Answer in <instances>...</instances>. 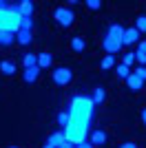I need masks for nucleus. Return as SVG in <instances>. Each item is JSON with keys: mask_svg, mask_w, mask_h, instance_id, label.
Segmentation results:
<instances>
[{"mask_svg": "<svg viewBox=\"0 0 146 148\" xmlns=\"http://www.w3.org/2000/svg\"><path fill=\"white\" fill-rule=\"evenodd\" d=\"M53 20L60 27H71L73 20H75V13H73L69 7H58V9L53 11Z\"/></svg>", "mask_w": 146, "mask_h": 148, "instance_id": "nucleus-1", "label": "nucleus"}, {"mask_svg": "<svg viewBox=\"0 0 146 148\" xmlns=\"http://www.w3.org/2000/svg\"><path fill=\"white\" fill-rule=\"evenodd\" d=\"M51 80H53L58 86H67L69 82L73 80V71L69 66H58L53 73H51Z\"/></svg>", "mask_w": 146, "mask_h": 148, "instance_id": "nucleus-2", "label": "nucleus"}, {"mask_svg": "<svg viewBox=\"0 0 146 148\" xmlns=\"http://www.w3.org/2000/svg\"><path fill=\"white\" fill-rule=\"evenodd\" d=\"M102 49L106 51V56H113V53H117V51L122 49V40H117V38H111V36H104V40H102Z\"/></svg>", "mask_w": 146, "mask_h": 148, "instance_id": "nucleus-3", "label": "nucleus"}, {"mask_svg": "<svg viewBox=\"0 0 146 148\" xmlns=\"http://www.w3.org/2000/svg\"><path fill=\"white\" fill-rule=\"evenodd\" d=\"M137 40H140V31L135 29V27H126V29H124V36H122V47H124V44H135L137 42Z\"/></svg>", "mask_w": 146, "mask_h": 148, "instance_id": "nucleus-4", "label": "nucleus"}, {"mask_svg": "<svg viewBox=\"0 0 146 148\" xmlns=\"http://www.w3.org/2000/svg\"><path fill=\"white\" fill-rule=\"evenodd\" d=\"M67 142V130H55L53 135H49V146H53V148H60L62 144Z\"/></svg>", "mask_w": 146, "mask_h": 148, "instance_id": "nucleus-5", "label": "nucleus"}, {"mask_svg": "<svg viewBox=\"0 0 146 148\" xmlns=\"http://www.w3.org/2000/svg\"><path fill=\"white\" fill-rule=\"evenodd\" d=\"M40 71H42L40 66H29V69H24V73H22L24 82H27V84H33V82H38V77H40Z\"/></svg>", "mask_w": 146, "mask_h": 148, "instance_id": "nucleus-6", "label": "nucleus"}, {"mask_svg": "<svg viewBox=\"0 0 146 148\" xmlns=\"http://www.w3.org/2000/svg\"><path fill=\"white\" fill-rule=\"evenodd\" d=\"M18 66H16V62L13 60H2L0 62V73L2 75H16Z\"/></svg>", "mask_w": 146, "mask_h": 148, "instance_id": "nucleus-7", "label": "nucleus"}, {"mask_svg": "<svg viewBox=\"0 0 146 148\" xmlns=\"http://www.w3.org/2000/svg\"><path fill=\"white\" fill-rule=\"evenodd\" d=\"M18 7H20V16H22V18H31V13L36 9V5H33L31 0H22V2H18Z\"/></svg>", "mask_w": 146, "mask_h": 148, "instance_id": "nucleus-8", "label": "nucleus"}, {"mask_svg": "<svg viewBox=\"0 0 146 148\" xmlns=\"http://www.w3.org/2000/svg\"><path fill=\"white\" fill-rule=\"evenodd\" d=\"M126 86L131 88V91H140V88L144 86V80H140L135 73H131V75L126 77Z\"/></svg>", "mask_w": 146, "mask_h": 148, "instance_id": "nucleus-9", "label": "nucleus"}, {"mask_svg": "<svg viewBox=\"0 0 146 148\" xmlns=\"http://www.w3.org/2000/svg\"><path fill=\"white\" fill-rule=\"evenodd\" d=\"M31 40H33L31 31H18V33H16V42H18L20 47H29Z\"/></svg>", "mask_w": 146, "mask_h": 148, "instance_id": "nucleus-10", "label": "nucleus"}, {"mask_svg": "<svg viewBox=\"0 0 146 148\" xmlns=\"http://www.w3.org/2000/svg\"><path fill=\"white\" fill-rule=\"evenodd\" d=\"M89 142H91L93 146H102V144H106V133H104V130H93Z\"/></svg>", "mask_w": 146, "mask_h": 148, "instance_id": "nucleus-11", "label": "nucleus"}, {"mask_svg": "<svg viewBox=\"0 0 146 148\" xmlns=\"http://www.w3.org/2000/svg\"><path fill=\"white\" fill-rule=\"evenodd\" d=\"M84 47H86V40H84V38H80V36L71 38V49L75 51V53H82V51H84Z\"/></svg>", "mask_w": 146, "mask_h": 148, "instance_id": "nucleus-12", "label": "nucleus"}, {"mask_svg": "<svg viewBox=\"0 0 146 148\" xmlns=\"http://www.w3.org/2000/svg\"><path fill=\"white\" fill-rule=\"evenodd\" d=\"M51 64H53V56L51 53H40L38 56V66L40 69H49Z\"/></svg>", "mask_w": 146, "mask_h": 148, "instance_id": "nucleus-13", "label": "nucleus"}, {"mask_svg": "<svg viewBox=\"0 0 146 148\" xmlns=\"http://www.w3.org/2000/svg\"><path fill=\"white\" fill-rule=\"evenodd\" d=\"M106 36H111V38H117V40H122V36H124V27L122 25H111L109 27V33H106Z\"/></svg>", "mask_w": 146, "mask_h": 148, "instance_id": "nucleus-14", "label": "nucleus"}, {"mask_svg": "<svg viewBox=\"0 0 146 148\" xmlns=\"http://www.w3.org/2000/svg\"><path fill=\"white\" fill-rule=\"evenodd\" d=\"M58 124L62 126V130H67V128H69V124H71V113L62 111L60 115H58Z\"/></svg>", "mask_w": 146, "mask_h": 148, "instance_id": "nucleus-15", "label": "nucleus"}, {"mask_svg": "<svg viewBox=\"0 0 146 148\" xmlns=\"http://www.w3.org/2000/svg\"><path fill=\"white\" fill-rule=\"evenodd\" d=\"M22 66H24V69L38 66V56H36V53H27V56L22 58Z\"/></svg>", "mask_w": 146, "mask_h": 148, "instance_id": "nucleus-16", "label": "nucleus"}, {"mask_svg": "<svg viewBox=\"0 0 146 148\" xmlns=\"http://www.w3.org/2000/svg\"><path fill=\"white\" fill-rule=\"evenodd\" d=\"M13 40H16V33H11V31H2V36H0V44H2V47L13 44Z\"/></svg>", "mask_w": 146, "mask_h": 148, "instance_id": "nucleus-17", "label": "nucleus"}, {"mask_svg": "<svg viewBox=\"0 0 146 148\" xmlns=\"http://www.w3.org/2000/svg\"><path fill=\"white\" fill-rule=\"evenodd\" d=\"M117 77H120V80H126L128 75H131V66H126V64H117Z\"/></svg>", "mask_w": 146, "mask_h": 148, "instance_id": "nucleus-18", "label": "nucleus"}, {"mask_svg": "<svg viewBox=\"0 0 146 148\" xmlns=\"http://www.w3.org/2000/svg\"><path fill=\"white\" fill-rule=\"evenodd\" d=\"M104 95H106V93H104V88L97 86L95 91H93V104H102V102H104Z\"/></svg>", "mask_w": 146, "mask_h": 148, "instance_id": "nucleus-19", "label": "nucleus"}, {"mask_svg": "<svg viewBox=\"0 0 146 148\" xmlns=\"http://www.w3.org/2000/svg\"><path fill=\"white\" fill-rule=\"evenodd\" d=\"M100 66H102L104 71H109V69H113V66H115V60H113V56H106V58H102V62H100Z\"/></svg>", "mask_w": 146, "mask_h": 148, "instance_id": "nucleus-20", "label": "nucleus"}, {"mask_svg": "<svg viewBox=\"0 0 146 148\" xmlns=\"http://www.w3.org/2000/svg\"><path fill=\"white\" fill-rule=\"evenodd\" d=\"M135 29L140 31V33H146V16H137V20H135Z\"/></svg>", "mask_w": 146, "mask_h": 148, "instance_id": "nucleus-21", "label": "nucleus"}, {"mask_svg": "<svg viewBox=\"0 0 146 148\" xmlns=\"http://www.w3.org/2000/svg\"><path fill=\"white\" fill-rule=\"evenodd\" d=\"M33 29V20L31 18H20V31H31Z\"/></svg>", "mask_w": 146, "mask_h": 148, "instance_id": "nucleus-22", "label": "nucleus"}, {"mask_svg": "<svg viewBox=\"0 0 146 148\" xmlns=\"http://www.w3.org/2000/svg\"><path fill=\"white\" fill-rule=\"evenodd\" d=\"M86 7H89V9H93V11H97V9H102V0H89V2H86Z\"/></svg>", "mask_w": 146, "mask_h": 148, "instance_id": "nucleus-23", "label": "nucleus"}, {"mask_svg": "<svg viewBox=\"0 0 146 148\" xmlns=\"http://www.w3.org/2000/svg\"><path fill=\"white\" fill-rule=\"evenodd\" d=\"M133 62H135V53L131 51V53H126V56H124V62H122V64H126V66H131Z\"/></svg>", "mask_w": 146, "mask_h": 148, "instance_id": "nucleus-24", "label": "nucleus"}, {"mask_svg": "<svg viewBox=\"0 0 146 148\" xmlns=\"http://www.w3.org/2000/svg\"><path fill=\"white\" fill-rule=\"evenodd\" d=\"M135 60L144 66V64H146V53H144V51H135Z\"/></svg>", "mask_w": 146, "mask_h": 148, "instance_id": "nucleus-25", "label": "nucleus"}, {"mask_svg": "<svg viewBox=\"0 0 146 148\" xmlns=\"http://www.w3.org/2000/svg\"><path fill=\"white\" fill-rule=\"evenodd\" d=\"M135 75H137L140 80L146 82V66H137V69H135Z\"/></svg>", "mask_w": 146, "mask_h": 148, "instance_id": "nucleus-26", "label": "nucleus"}, {"mask_svg": "<svg viewBox=\"0 0 146 148\" xmlns=\"http://www.w3.org/2000/svg\"><path fill=\"white\" fill-rule=\"evenodd\" d=\"M75 148H95V146H93V144H91V142H89V139H86V142H82V144H78V146H75Z\"/></svg>", "mask_w": 146, "mask_h": 148, "instance_id": "nucleus-27", "label": "nucleus"}, {"mask_svg": "<svg viewBox=\"0 0 146 148\" xmlns=\"http://www.w3.org/2000/svg\"><path fill=\"white\" fill-rule=\"evenodd\" d=\"M120 148H137V144H135V142H126V144H122Z\"/></svg>", "mask_w": 146, "mask_h": 148, "instance_id": "nucleus-28", "label": "nucleus"}, {"mask_svg": "<svg viewBox=\"0 0 146 148\" xmlns=\"http://www.w3.org/2000/svg\"><path fill=\"white\" fill-rule=\"evenodd\" d=\"M60 148H75V144H73V142H69V139H67V142L62 144V146H60Z\"/></svg>", "mask_w": 146, "mask_h": 148, "instance_id": "nucleus-29", "label": "nucleus"}, {"mask_svg": "<svg viewBox=\"0 0 146 148\" xmlns=\"http://www.w3.org/2000/svg\"><path fill=\"white\" fill-rule=\"evenodd\" d=\"M137 51H144V53H146V40H144V42H140V47H137Z\"/></svg>", "mask_w": 146, "mask_h": 148, "instance_id": "nucleus-30", "label": "nucleus"}, {"mask_svg": "<svg viewBox=\"0 0 146 148\" xmlns=\"http://www.w3.org/2000/svg\"><path fill=\"white\" fill-rule=\"evenodd\" d=\"M142 122H144V126H146V108L142 111Z\"/></svg>", "mask_w": 146, "mask_h": 148, "instance_id": "nucleus-31", "label": "nucleus"}, {"mask_svg": "<svg viewBox=\"0 0 146 148\" xmlns=\"http://www.w3.org/2000/svg\"><path fill=\"white\" fill-rule=\"evenodd\" d=\"M42 148H53V146H49V144H44V146H42Z\"/></svg>", "mask_w": 146, "mask_h": 148, "instance_id": "nucleus-32", "label": "nucleus"}, {"mask_svg": "<svg viewBox=\"0 0 146 148\" xmlns=\"http://www.w3.org/2000/svg\"><path fill=\"white\" fill-rule=\"evenodd\" d=\"M9 148H18V146H9Z\"/></svg>", "mask_w": 146, "mask_h": 148, "instance_id": "nucleus-33", "label": "nucleus"}, {"mask_svg": "<svg viewBox=\"0 0 146 148\" xmlns=\"http://www.w3.org/2000/svg\"><path fill=\"white\" fill-rule=\"evenodd\" d=\"M0 36H2V29H0Z\"/></svg>", "mask_w": 146, "mask_h": 148, "instance_id": "nucleus-34", "label": "nucleus"}]
</instances>
